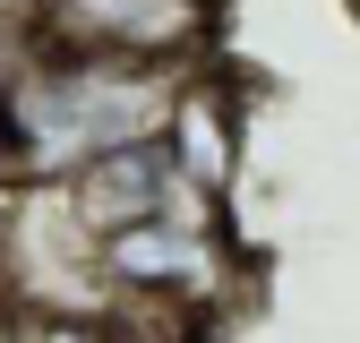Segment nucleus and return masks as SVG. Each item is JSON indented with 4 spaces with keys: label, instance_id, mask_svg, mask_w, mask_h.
I'll use <instances>...</instances> for the list:
<instances>
[{
    "label": "nucleus",
    "instance_id": "obj_4",
    "mask_svg": "<svg viewBox=\"0 0 360 343\" xmlns=\"http://www.w3.org/2000/svg\"><path fill=\"white\" fill-rule=\"evenodd\" d=\"M240 155H249V86L223 60L172 77V112H163V163H172V181L223 206L232 181H240Z\"/></svg>",
    "mask_w": 360,
    "mask_h": 343
},
{
    "label": "nucleus",
    "instance_id": "obj_8",
    "mask_svg": "<svg viewBox=\"0 0 360 343\" xmlns=\"http://www.w3.org/2000/svg\"><path fill=\"white\" fill-rule=\"evenodd\" d=\"M0 343H26V326H18V309H0Z\"/></svg>",
    "mask_w": 360,
    "mask_h": 343
},
{
    "label": "nucleus",
    "instance_id": "obj_7",
    "mask_svg": "<svg viewBox=\"0 0 360 343\" xmlns=\"http://www.w3.org/2000/svg\"><path fill=\"white\" fill-rule=\"evenodd\" d=\"M120 343H206V335L180 326V318H138V309H120Z\"/></svg>",
    "mask_w": 360,
    "mask_h": 343
},
{
    "label": "nucleus",
    "instance_id": "obj_1",
    "mask_svg": "<svg viewBox=\"0 0 360 343\" xmlns=\"http://www.w3.org/2000/svg\"><path fill=\"white\" fill-rule=\"evenodd\" d=\"M95 266L112 292V318L138 309V318H180L198 335L249 292V257L232 249V232L223 224H172V214H155L138 232H112L95 249Z\"/></svg>",
    "mask_w": 360,
    "mask_h": 343
},
{
    "label": "nucleus",
    "instance_id": "obj_6",
    "mask_svg": "<svg viewBox=\"0 0 360 343\" xmlns=\"http://www.w3.org/2000/svg\"><path fill=\"white\" fill-rule=\"evenodd\" d=\"M26 343H120V318H18Z\"/></svg>",
    "mask_w": 360,
    "mask_h": 343
},
{
    "label": "nucleus",
    "instance_id": "obj_3",
    "mask_svg": "<svg viewBox=\"0 0 360 343\" xmlns=\"http://www.w3.org/2000/svg\"><path fill=\"white\" fill-rule=\"evenodd\" d=\"M0 309L18 318H112V292L95 266V240L69 214L60 189H18L0 224Z\"/></svg>",
    "mask_w": 360,
    "mask_h": 343
},
{
    "label": "nucleus",
    "instance_id": "obj_2",
    "mask_svg": "<svg viewBox=\"0 0 360 343\" xmlns=\"http://www.w3.org/2000/svg\"><path fill=\"white\" fill-rule=\"evenodd\" d=\"M26 26L60 60H112L146 77H189L214 60V0H34Z\"/></svg>",
    "mask_w": 360,
    "mask_h": 343
},
{
    "label": "nucleus",
    "instance_id": "obj_5",
    "mask_svg": "<svg viewBox=\"0 0 360 343\" xmlns=\"http://www.w3.org/2000/svg\"><path fill=\"white\" fill-rule=\"evenodd\" d=\"M60 198H69V214L86 224V240H95V249H103L112 232L155 224V214L172 206V163H163V138L95 155V163L77 172V181H60Z\"/></svg>",
    "mask_w": 360,
    "mask_h": 343
}]
</instances>
